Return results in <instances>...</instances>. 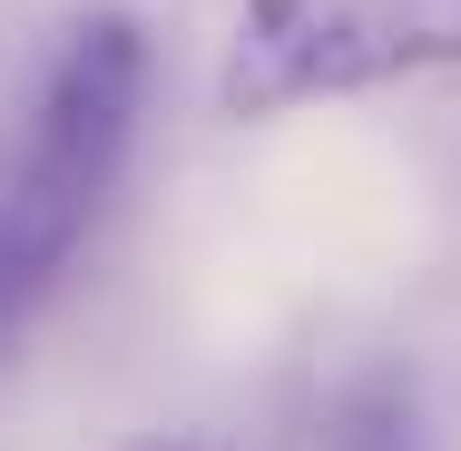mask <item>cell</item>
Returning a JSON list of instances; mask_svg holds the SVG:
<instances>
[{"label":"cell","mask_w":461,"mask_h":451,"mask_svg":"<svg viewBox=\"0 0 461 451\" xmlns=\"http://www.w3.org/2000/svg\"><path fill=\"white\" fill-rule=\"evenodd\" d=\"M138 108H148V40L138 20L98 10L40 59L20 118L0 128V363L20 354L59 275L79 266L98 206L138 148Z\"/></svg>","instance_id":"1"},{"label":"cell","mask_w":461,"mask_h":451,"mask_svg":"<svg viewBox=\"0 0 461 451\" xmlns=\"http://www.w3.org/2000/svg\"><path fill=\"white\" fill-rule=\"evenodd\" d=\"M461 59V0H236L226 108L276 118L304 98H354Z\"/></svg>","instance_id":"2"},{"label":"cell","mask_w":461,"mask_h":451,"mask_svg":"<svg viewBox=\"0 0 461 451\" xmlns=\"http://www.w3.org/2000/svg\"><path fill=\"white\" fill-rule=\"evenodd\" d=\"M334 451H432V442H422V422H412V392H402V383H373V392L344 402Z\"/></svg>","instance_id":"3"}]
</instances>
